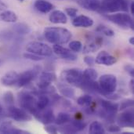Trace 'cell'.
<instances>
[{
    "mask_svg": "<svg viewBox=\"0 0 134 134\" xmlns=\"http://www.w3.org/2000/svg\"><path fill=\"white\" fill-rule=\"evenodd\" d=\"M98 86L99 89L97 93L102 96L111 100L119 99V95L114 94L117 88V78L114 75L105 74L100 76L99 79Z\"/></svg>",
    "mask_w": 134,
    "mask_h": 134,
    "instance_id": "obj_1",
    "label": "cell"
},
{
    "mask_svg": "<svg viewBox=\"0 0 134 134\" xmlns=\"http://www.w3.org/2000/svg\"><path fill=\"white\" fill-rule=\"evenodd\" d=\"M44 35L49 42L57 45L68 43L72 37L70 31L59 27H49L45 28Z\"/></svg>",
    "mask_w": 134,
    "mask_h": 134,
    "instance_id": "obj_2",
    "label": "cell"
},
{
    "mask_svg": "<svg viewBox=\"0 0 134 134\" xmlns=\"http://www.w3.org/2000/svg\"><path fill=\"white\" fill-rule=\"evenodd\" d=\"M130 9L129 0H102L100 2V11L106 13H115L119 11L128 12Z\"/></svg>",
    "mask_w": 134,
    "mask_h": 134,
    "instance_id": "obj_3",
    "label": "cell"
},
{
    "mask_svg": "<svg viewBox=\"0 0 134 134\" xmlns=\"http://www.w3.org/2000/svg\"><path fill=\"white\" fill-rule=\"evenodd\" d=\"M19 104L25 111H27L31 115H35L38 111L37 108V98L35 97V93L31 92H21L18 95Z\"/></svg>",
    "mask_w": 134,
    "mask_h": 134,
    "instance_id": "obj_4",
    "label": "cell"
},
{
    "mask_svg": "<svg viewBox=\"0 0 134 134\" xmlns=\"http://www.w3.org/2000/svg\"><path fill=\"white\" fill-rule=\"evenodd\" d=\"M106 17L115 24L119 26L120 27H123L126 29L130 28L133 30L134 22L133 18L130 15L127 13H115L107 15Z\"/></svg>",
    "mask_w": 134,
    "mask_h": 134,
    "instance_id": "obj_5",
    "label": "cell"
},
{
    "mask_svg": "<svg viewBox=\"0 0 134 134\" xmlns=\"http://www.w3.org/2000/svg\"><path fill=\"white\" fill-rule=\"evenodd\" d=\"M26 50L29 53L42 56L50 57L53 54V49L48 45L40 42H31L26 46Z\"/></svg>",
    "mask_w": 134,
    "mask_h": 134,
    "instance_id": "obj_6",
    "label": "cell"
},
{
    "mask_svg": "<svg viewBox=\"0 0 134 134\" xmlns=\"http://www.w3.org/2000/svg\"><path fill=\"white\" fill-rule=\"evenodd\" d=\"M38 72H39V68L36 67L19 74L16 86L20 88L27 86L35 79V78L38 75Z\"/></svg>",
    "mask_w": 134,
    "mask_h": 134,
    "instance_id": "obj_7",
    "label": "cell"
},
{
    "mask_svg": "<svg viewBox=\"0 0 134 134\" xmlns=\"http://www.w3.org/2000/svg\"><path fill=\"white\" fill-rule=\"evenodd\" d=\"M61 76L68 83L78 86L82 79V71L78 68H71L63 71Z\"/></svg>",
    "mask_w": 134,
    "mask_h": 134,
    "instance_id": "obj_8",
    "label": "cell"
},
{
    "mask_svg": "<svg viewBox=\"0 0 134 134\" xmlns=\"http://www.w3.org/2000/svg\"><path fill=\"white\" fill-rule=\"evenodd\" d=\"M9 116L16 122H28L32 119V117L27 114V112L21 108L9 105L8 108Z\"/></svg>",
    "mask_w": 134,
    "mask_h": 134,
    "instance_id": "obj_9",
    "label": "cell"
},
{
    "mask_svg": "<svg viewBox=\"0 0 134 134\" xmlns=\"http://www.w3.org/2000/svg\"><path fill=\"white\" fill-rule=\"evenodd\" d=\"M117 121H118V123H119V126L133 128L134 115L133 110L132 109V108H127V110L122 112L118 116Z\"/></svg>",
    "mask_w": 134,
    "mask_h": 134,
    "instance_id": "obj_10",
    "label": "cell"
},
{
    "mask_svg": "<svg viewBox=\"0 0 134 134\" xmlns=\"http://www.w3.org/2000/svg\"><path fill=\"white\" fill-rule=\"evenodd\" d=\"M34 116L38 121L45 125L51 124L55 121V115L51 108H46L43 110H38Z\"/></svg>",
    "mask_w": 134,
    "mask_h": 134,
    "instance_id": "obj_11",
    "label": "cell"
},
{
    "mask_svg": "<svg viewBox=\"0 0 134 134\" xmlns=\"http://www.w3.org/2000/svg\"><path fill=\"white\" fill-rule=\"evenodd\" d=\"M53 53H54L61 59H64L65 60L75 61L78 59L77 56L72 52H71L70 49L57 44H54V46H53Z\"/></svg>",
    "mask_w": 134,
    "mask_h": 134,
    "instance_id": "obj_12",
    "label": "cell"
},
{
    "mask_svg": "<svg viewBox=\"0 0 134 134\" xmlns=\"http://www.w3.org/2000/svg\"><path fill=\"white\" fill-rule=\"evenodd\" d=\"M117 60L116 58L108 53L107 51H101L100 52L96 59H95V63L97 64H103L105 66H111L116 63Z\"/></svg>",
    "mask_w": 134,
    "mask_h": 134,
    "instance_id": "obj_13",
    "label": "cell"
},
{
    "mask_svg": "<svg viewBox=\"0 0 134 134\" xmlns=\"http://www.w3.org/2000/svg\"><path fill=\"white\" fill-rule=\"evenodd\" d=\"M57 79L56 75L53 72H49V71H44L41 74L39 77V81L38 83V89H42L49 85H50L52 82H53Z\"/></svg>",
    "mask_w": 134,
    "mask_h": 134,
    "instance_id": "obj_14",
    "label": "cell"
},
{
    "mask_svg": "<svg viewBox=\"0 0 134 134\" xmlns=\"http://www.w3.org/2000/svg\"><path fill=\"white\" fill-rule=\"evenodd\" d=\"M0 133L3 134H27V131L16 128L11 122H5L0 126Z\"/></svg>",
    "mask_w": 134,
    "mask_h": 134,
    "instance_id": "obj_15",
    "label": "cell"
},
{
    "mask_svg": "<svg viewBox=\"0 0 134 134\" xmlns=\"http://www.w3.org/2000/svg\"><path fill=\"white\" fill-rule=\"evenodd\" d=\"M72 24L76 27H90L93 25V20L90 16L80 15L74 18Z\"/></svg>",
    "mask_w": 134,
    "mask_h": 134,
    "instance_id": "obj_16",
    "label": "cell"
},
{
    "mask_svg": "<svg viewBox=\"0 0 134 134\" xmlns=\"http://www.w3.org/2000/svg\"><path fill=\"white\" fill-rule=\"evenodd\" d=\"M18 75L19 74L16 71H10L5 73L1 78V83L5 86H12L16 85L18 80Z\"/></svg>",
    "mask_w": 134,
    "mask_h": 134,
    "instance_id": "obj_17",
    "label": "cell"
},
{
    "mask_svg": "<svg viewBox=\"0 0 134 134\" xmlns=\"http://www.w3.org/2000/svg\"><path fill=\"white\" fill-rule=\"evenodd\" d=\"M49 19L53 24H66L68 22V17L66 14L60 10L53 11L50 13Z\"/></svg>",
    "mask_w": 134,
    "mask_h": 134,
    "instance_id": "obj_18",
    "label": "cell"
},
{
    "mask_svg": "<svg viewBox=\"0 0 134 134\" xmlns=\"http://www.w3.org/2000/svg\"><path fill=\"white\" fill-rule=\"evenodd\" d=\"M35 8L42 13H47L52 11L54 5L48 1L46 0H36L34 4Z\"/></svg>",
    "mask_w": 134,
    "mask_h": 134,
    "instance_id": "obj_19",
    "label": "cell"
},
{
    "mask_svg": "<svg viewBox=\"0 0 134 134\" xmlns=\"http://www.w3.org/2000/svg\"><path fill=\"white\" fill-rule=\"evenodd\" d=\"M79 3L86 9L92 11H100V2L98 0H82Z\"/></svg>",
    "mask_w": 134,
    "mask_h": 134,
    "instance_id": "obj_20",
    "label": "cell"
},
{
    "mask_svg": "<svg viewBox=\"0 0 134 134\" xmlns=\"http://www.w3.org/2000/svg\"><path fill=\"white\" fill-rule=\"evenodd\" d=\"M0 19L4 21V22H8V23H15L16 22L18 17L16 14L11 11V10H3L0 13Z\"/></svg>",
    "mask_w": 134,
    "mask_h": 134,
    "instance_id": "obj_21",
    "label": "cell"
},
{
    "mask_svg": "<svg viewBox=\"0 0 134 134\" xmlns=\"http://www.w3.org/2000/svg\"><path fill=\"white\" fill-rule=\"evenodd\" d=\"M102 44V39L99 38L97 39L96 42H91L86 46H85V47L83 48V53H94L96 51H97Z\"/></svg>",
    "mask_w": 134,
    "mask_h": 134,
    "instance_id": "obj_22",
    "label": "cell"
},
{
    "mask_svg": "<svg viewBox=\"0 0 134 134\" xmlns=\"http://www.w3.org/2000/svg\"><path fill=\"white\" fill-rule=\"evenodd\" d=\"M89 133L91 134H104L105 130L103 126V125L99 122H93L89 129Z\"/></svg>",
    "mask_w": 134,
    "mask_h": 134,
    "instance_id": "obj_23",
    "label": "cell"
},
{
    "mask_svg": "<svg viewBox=\"0 0 134 134\" xmlns=\"http://www.w3.org/2000/svg\"><path fill=\"white\" fill-rule=\"evenodd\" d=\"M98 77V73L93 68H86L82 71V78L89 81H97Z\"/></svg>",
    "mask_w": 134,
    "mask_h": 134,
    "instance_id": "obj_24",
    "label": "cell"
},
{
    "mask_svg": "<svg viewBox=\"0 0 134 134\" xmlns=\"http://www.w3.org/2000/svg\"><path fill=\"white\" fill-rule=\"evenodd\" d=\"M13 30L19 35H27L30 33L31 28L28 25L24 23H18L13 26Z\"/></svg>",
    "mask_w": 134,
    "mask_h": 134,
    "instance_id": "obj_25",
    "label": "cell"
},
{
    "mask_svg": "<svg viewBox=\"0 0 134 134\" xmlns=\"http://www.w3.org/2000/svg\"><path fill=\"white\" fill-rule=\"evenodd\" d=\"M37 96H38V97L37 99V108H38V110H43L46 108H47L49 104V99L47 97V95L38 94Z\"/></svg>",
    "mask_w": 134,
    "mask_h": 134,
    "instance_id": "obj_26",
    "label": "cell"
},
{
    "mask_svg": "<svg viewBox=\"0 0 134 134\" xmlns=\"http://www.w3.org/2000/svg\"><path fill=\"white\" fill-rule=\"evenodd\" d=\"M71 121V115L65 112H60L57 118H55L54 122L58 126H63Z\"/></svg>",
    "mask_w": 134,
    "mask_h": 134,
    "instance_id": "obj_27",
    "label": "cell"
},
{
    "mask_svg": "<svg viewBox=\"0 0 134 134\" xmlns=\"http://www.w3.org/2000/svg\"><path fill=\"white\" fill-rule=\"evenodd\" d=\"M93 103V98L90 95H83L77 99V104L82 107H88Z\"/></svg>",
    "mask_w": 134,
    "mask_h": 134,
    "instance_id": "obj_28",
    "label": "cell"
},
{
    "mask_svg": "<svg viewBox=\"0 0 134 134\" xmlns=\"http://www.w3.org/2000/svg\"><path fill=\"white\" fill-rule=\"evenodd\" d=\"M60 92L62 96H64V97H68V98H74L75 95V90L71 87H67V86L63 87L60 90Z\"/></svg>",
    "mask_w": 134,
    "mask_h": 134,
    "instance_id": "obj_29",
    "label": "cell"
},
{
    "mask_svg": "<svg viewBox=\"0 0 134 134\" xmlns=\"http://www.w3.org/2000/svg\"><path fill=\"white\" fill-rule=\"evenodd\" d=\"M71 124L72 125V126L74 127V129L75 130L76 132H79L83 130L86 127V123L82 122L81 119H75L72 122H71Z\"/></svg>",
    "mask_w": 134,
    "mask_h": 134,
    "instance_id": "obj_30",
    "label": "cell"
},
{
    "mask_svg": "<svg viewBox=\"0 0 134 134\" xmlns=\"http://www.w3.org/2000/svg\"><path fill=\"white\" fill-rule=\"evenodd\" d=\"M96 31H99L100 33H103L104 35H105L107 36L111 37V36H114L115 35V31L113 30H111V28H109V27H106L104 25H102V24L99 25L97 27Z\"/></svg>",
    "mask_w": 134,
    "mask_h": 134,
    "instance_id": "obj_31",
    "label": "cell"
},
{
    "mask_svg": "<svg viewBox=\"0 0 134 134\" xmlns=\"http://www.w3.org/2000/svg\"><path fill=\"white\" fill-rule=\"evenodd\" d=\"M23 57L25 59L30 60H33V61H39V60H42L44 58L42 56H38L31 53H25L23 54Z\"/></svg>",
    "mask_w": 134,
    "mask_h": 134,
    "instance_id": "obj_32",
    "label": "cell"
},
{
    "mask_svg": "<svg viewBox=\"0 0 134 134\" xmlns=\"http://www.w3.org/2000/svg\"><path fill=\"white\" fill-rule=\"evenodd\" d=\"M3 100L5 102V104H7L9 105H13L14 104V96H13V93L10 91L6 92L4 94Z\"/></svg>",
    "mask_w": 134,
    "mask_h": 134,
    "instance_id": "obj_33",
    "label": "cell"
},
{
    "mask_svg": "<svg viewBox=\"0 0 134 134\" xmlns=\"http://www.w3.org/2000/svg\"><path fill=\"white\" fill-rule=\"evenodd\" d=\"M82 45L79 41H72L69 43V48L74 52H79L82 49Z\"/></svg>",
    "mask_w": 134,
    "mask_h": 134,
    "instance_id": "obj_34",
    "label": "cell"
},
{
    "mask_svg": "<svg viewBox=\"0 0 134 134\" xmlns=\"http://www.w3.org/2000/svg\"><path fill=\"white\" fill-rule=\"evenodd\" d=\"M133 104L134 103L133 100H124V101L122 102V104L120 105V108L119 109L125 110V109H127V108H133Z\"/></svg>",
    "mask_w": 134,
    "mask_h": 134,
    "instance_id": "obj_35",
    "label": "cell"
},
{
    "mask_svg": "<svg viewBox=\"0 0 134 134\" xmlns=\"http://www.w3.org/2000/svg\"><path fill=\"white\" fill-rule=\"evenodd\" d=\"M65 12H66V13L69 16H71V17H75L76 15H77V13H78V9L76 8H73V7L66 8L65 9Z\"/></svg>",
    "mask_w": 134,
    "mask_h": 134,
    "instance_id": "obj_36",
    "label": "cell"
},
{
    "mask_svg": "<svg viewBox=\"0 0 134 134\" xmlns=\"http://www.w3.org/2000/svg\"><path fill=\"white\" fill-rule=\"evenodd\" d=\"M45 130L49 133H58V129L55 126L49 125V124H48V126H46Z\"/></svg>",
    "mask_w": 134,
    "mask_h": 134,
    "instance_id": "obj_37",
    "label": "cell"
},
{
    "mask_svg": "<svg viewBox=\"0 0 134 134\" xmlns=\"http://www.w3.org/2000/svg\"><path fill=\"white\" fill-rule=\"evenodd\" d=\"M124 69H125V71H126V72H128L129 74H130V75L131 76V77H134V68L133 67V65L132 64H126L125 66H124Z\"/></svg>",
    "mask_w": 134,
    "mask_h": 134,
    "instance_id": "obj_38",
    "label": "cell"
},
{
    "mask_svg": "<svg viewBox=\"0 0 134 134\" xmlns=\"http://www.w3.org/2000/svg\"><path fill=\"white\" fill-rule=\"evenodd\" d=\"M108 130L110 133H119V132H121V127L119 126L111 125L110 126L108 127Z\"/></svg>",
    "mask_w": 134,
    "mask_h": 134,
    "instance_id": "obj_39",
    "label": "cell"
},
{
    "mask_svg": "<svg viewBox=\"0 0 134 134\" xmlns=\"http://www.w3.org/2000/svg\"><path fill=\"white\" fill-rule=\"evenodd\" d=\"M84 61H85L86 64H87L90 66L93 65V64L95 63V60H94V58L93 57H86L84 58Z\"/></svg>",
    "mask_w": 134,
    "mask_h": 134,
    "instance_id": "obj_40",
    "label": "cell"
},
{
    "mask_svg": "<svg viewBox=\"0 0 134 134\" xmlns=\"http://www.w3.org/2000/svg\"><path fill=\"white\" fill-rule=\"evenodd\" d=\"M7 9V5L5 3H4L3 2H2L0 0V11H3Z\"/></svg>",
    "mask_w": 134,
    "mask_h": 134,
    "instance_id": "obj_41",
    "label": "cell"
},
{
    "mask_svg": "<svg viewBox=\"0 0 134 134\" xmlns=\"http://www.w3.org/2000/svg\"><path fill=\"white\" fill-rule=\"evenodd\" d=\"M130 13L132 14H134V2H131L130 5Z\"/></svg>",
    "mask_w": 134,
    "mask_h": 134,
    "instance_id": "obj_42",
    "label": "cell"
},
{
    "mask_svg": "<svg viewBox=\"0 0 134 134\" xmlns=\"http://www.w3.org/2000/svg\"><path fill=\"white\" fill-rule=\"evenodd\" d=\"M130 90L131 92L133 93V90H134V81L133 79H132L130 81Z\"/></svg>",
    "mask_w": 134,
    "mask_h": 134,
    "instance_id": "obj_43",
    "label": "cell"
},
{
    "mask_svg": "<svg viewBox=\"0 0 134 134\" xmlns=\"http://www.w3.org/2000/svg\"><path fill=\"white\" fill-rule=\"evenodd\" d=\"M3 115H5V112H4V110H3L2 107L0 105V118H2L3 116Z\"/></svg>",
    "mask_w": 134,
    "mask_h": 134,
    "instance_id": "obj_44",
    "label": "cell"
},
{
    "mask_svg": "<svg viewBox=\"0 0 134 134\" xmlns=\"http://www.w3.org/2000/svg\"><path fill=\"white\" fill-rule=\"evenodd\" d=\"M129 42H130V43L131 45H134V38L133 37H131V38H130Z\"/></svg>",
    "mask_w": 134,
    "mask_h": 134,
    "instance_id": "obj_45",
    "label": "cell"
},
{
    "mask_svg": "<svg viewBox=\"0 0 134 134\" xmlns=\"http://www.w3.org/2000/svg\"><path fill=\"white\" fill-rule=\"evenodd\" d=\"M17 1H19V2H24V0H17Z\"/></svg>",
    "mask_w": 134,
    "mask_h": 134,
    "instance_id": "obj_46",
    "label": "cell"
},
{
    "mask_svg": "<svg viewBox=\"0 0 134 134\" xmlns=\"http://www.w3.org/2000/svg\"><path fill=\"white\" fill-rule=\"evenodd\" d=\"M1 64H2V60H0V65H1Z\"/></svg>",
    "mask_w": 134,
    "mask_h": 134,
    "instance_id": "obj_47",
    "label": "cell"
}]
</instances>
